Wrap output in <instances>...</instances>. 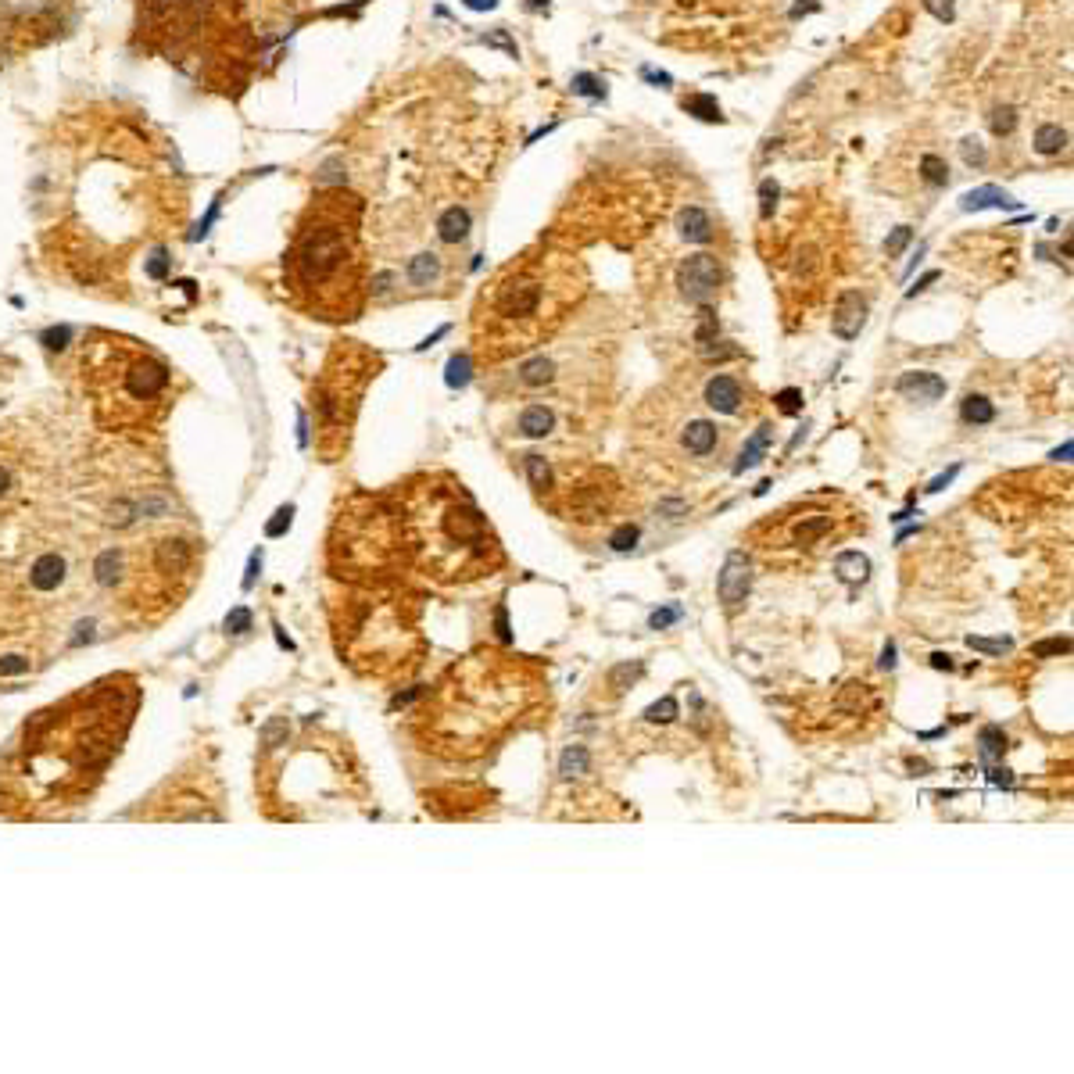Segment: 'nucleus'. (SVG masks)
I'll list each match as a JSON object with an SVG mask.
<instances>
[{
    "mask_svg": "<svg viewBox=\"0 0 1074 1074\" xmlns=\"http://www.w3.org/2000/svg\"><path fill=\"white\" fill-rule=\"evenodd\" d=\"M140 691L133 677H108L58 706L43 709L22 731L18 767L4 770V802H22V817L40 806H61L90 795L111 756L119 752Z\"/></svg>",
    "mask_w": 1074,
    "mask_h": 1074,
    "instance_id": "nucleus-1",
    "label": "nucleus"
},
{
    "mask_svg": "<svg viewBox=\"0 0 1074 1074\" xmlns=\"http://www.w3.org/2000/svg\"><path fill=\"white\" fill-rule=\"evenodd\" d=\"M588 287V265L573 251L537 244L516 255L477 294L469 323L477 362L502 366L548 344L577 312Z\"/></svg>",
    "mask_w": 1074,
    "mask_h": 1074,
    "instance_id": "nucleus-2",
    "label": "nucleus"
},
{
    "mask_svg": "<svg viewBox=\"0 0 1074 1074\" xmlns=\"http://www.w3.org/2000/svg\"><path fill=\"white\" fill-rule=\"evenodd\" d=\"M290 301L326 323H351L369 298V258L362 237V197L344 187L319 190L301 212L283 255Z\"/></svg>",
    "mask_w": 1074,
    "mask_h": 1074,
    "instance_id": "nucleus-3",
    "label": "nucleus"
},
{
    "mask_svg": "<svg viewBox=\"0 0 1074 1074\" xmlns=\"http://www.w3.org/2000/svg\"><path fill=\"white\" fill-rule=\"evenodd\" d=\"M401 559L434 584H469L505 563L487 516L452 473L419 477L405 487L398 509Z\"/></svg>",
    "mask_w": 1074,
    "mask_h": 1074,
    "instance_id": "nucleus-4",
    "label": "nucleus"
},
{
    "mask_svg": "<svg viewBox=\"0 0 1074 1074\" xmlns=\"http://www.w3.org/2000/svg\"><path fill=\"white\" fill-rule=\"evenodd\" d=\"M541 677L523 659L480 652L448 674L427 706V738L444 756H480L541 699Z\"/></svg>",
    "mask_w": 1074,
    "mask_h": 1074,
    "instance_id": "nucleus-5",
    "label": "nucleus"
},
{
    "mask_svg": "<svg viewBox=\"0 0 1074 1074\" xmlns=\"http://www.w3.org/2000/svg\"><path fill=\"white\" fill-rule=\"evenodd\" d=\"M101 341L104 344L83 351L97 419L104 427H144L162 416L169 409L172 369L137 341H122L111 333H101Z\"/></svg>",
    "mask_w": 1074,
    "mask_h": 1074,
    "instance_id": "nucleus-6",
    "label": "nucleus"
},
{
    "mask_svg": "<svg viewBox=\"0 0 1074 1074\" xmlns=\"http://www.w3.org/2000/svg\"><path fill=\"white\" fill-rule=\"evenodd\" d=\"M384 358L362 348L358 341H337L326 355V366L312 387V412H316V452L323 462H337L348 452L351 427L362 409L366 387L376 380Z\"/></svg>",
    "mask_w": 1074,
    "mask_h": 1074,
    "instance_id": "nucleus-7",
    "label": "nucleus"
},
{
    "mask_svg": "<svg viewBox=\"0 0 1074 1074\" xmlns=\"http://www.w3.org/2000/svg\"><path fill=\"white\" fill-rule=\"evenodd\" d=\"M863 527V512L842 495H813L806 502L785 505L781 512H770L749 530V548L759 555H785V552H817V548L838 545L853 537Z\"/></svg>",
    "mask_w": 1074,
    "mask_h": 1074,
    "instance_id": "nucleus-8",
    "label": "nucleus"
},
{
    "mask_svg": "<svg viewBox=\"0 0 1074 1074\" xmlns=\"http://www.w3.org/2000/svg\"><path fill=\"white\" fill-rule=\"evenodd\" d=\"M670 437H674L677 459L691 462H720L727 455V444H731V430L720 427L706 412L691 409V401H684L677 416L670 419Z\"/></svg>",
    "mask_w": 1074,
    "mask_h": 1074,
    "instance_id": "nucleus-9",
    "label": "nucleus"
},
{
    "mask_svg": "<svg viewBox=\"0 0 1074 1074\" xmlns=\"http://www.w3.org/2000/svg\"><path fill=\"white\" fill-rule=\"evenodd\" d=\"M674 283L681 301H688L691 308H709L720 294V287H724V265L716 255L699 251V255H688L677 265Z\"/></svg>",
    "mask_w": 1074,
    "mask_h": 1074,
    "instance_id": "nucleus-10",
    "label": "nucleus"
},
{
    "mask_svg": "<svg viewBox=\"0 0 1074 1074\" xmlns=\"http://www.w3.org/2000/svg\"><path fill=\"white\" fill-rule=\"evenodd\" d=\"M455 276L459 269L441 251H416L412 258H405V283L412 287V294H430V290L448 294Z\"/></svg>",
    "mask_w": 1074,
    "mask_h": 1074,
    "instance_id": "nucleus-11",
    "label": "nucleus"
},
{
    "mask_svg": "<svg viewBox=\"0 0 1074 1074\" xmlns=\"http://www.w3.org/2000/svg\"><path fill=\"white\" fill-rule=\"evenodd\" d=\"M702 405H706L709 412H716V416H745V401H749V387H745L742 376H734V373H713L702 384Z\"/></svg>",
    "mask_w": 1074,
    "mask_h": 1074,
    "instance_id": "nucleus-12",
    "label": "nucleus"
},
{
    "mask_svg": "<svg viewBox=\"0 0 1074 1074\" xmlns=\"http://www.w3.org/2000/svg\"><path fill=\"white\" fill-rule=\"evenodd\" d=\"M749 588H752L749 555L731 552L724 559V570H720V577H716V598L724 602L727 613H738V609L745 606V598H749Z\"/></svg>",
    "mask_w": 1074,
    "mask_h": 1074,
    "instance_id": "nucleus-13",
    "label": "nucleus"
},
{
    "mask_svg": "<svg viewBox=\"0 0 1074 1074\" xmlns=\"http://www.w3.org/2000/svg\"><path fill=\"white\" fill-rule=\"evenodd\" d=\"M867 323V298L860 290H842L835 301V312H831V333L842 337V341H856Z\"/></svg>",
    "mask_w": 1074,
    "mask_h": 1074,
    "instance_id": "nucleus-14",
    "label": "nucleus"
},
{
    "mask_svg": "<svg viewBox=\"0 0 1074 1074\" xmlns=\"http://www.w3.org/2000/svg\"><path fill=\"white\" fill-rule=\"evenodd\" d=\"M559 430V412H555L552 401H527L516 416V437L523 441H545Z\"/></svg>",
    "mask_w": 1074,
    "mask_h": 1074,
    "instance_id": "nucleus-15",
    "label": "nucleus"
},
{
    "mask_svg": "<svg viewBox=\"0 0 1074 1074\" xmlns=\"http://www.w3.org/2000/svg\"><path fill=\"white\" fill-rule=\"evenodd\" d=\"M895 394H903L910 401H921V405H931L946 394V380L938 373H924V369H913V373H903L895 380Z\"/></svg>",
    "mask_w": 1074,
    "mask_h": 1074,
    "instance_id": "nucleus-16",
    "label": "nucleus"
},
{
    "mask_svg": "<svg viewBox=\"0 0 1074 1074\" xmlns=\"http://www.w3.org/2000/svg\"><path fill=\"white\" fill-rule=\"evenodd\" d=\"M65 580V559L58 552H43L29 563V584L36 591H54Z\"/></svg>",
    "mask_w": 1074,
    "mask_h": 1074,
    "instance_id": "nucleus-17",
    "label": "nucleus"
},
{
    "mask_svg": "<svg viewBox=\"0 0 1074 1074\" xmlns=\"http://www.w3.org/2000/svg\"><path fill=\"white\" fill-rule=\"evenodd\" d=\"M434 230H437V240H441V244H448V248H459L462 240L469 237V212H466V208H459V205L444 208V212L437 215Z\"/></svg>",
    "mask_w": 1074,
    "mask_h": 1074,
    "instance_id": "nucleus-18",
    "label": "nucleus"
},
{
    "mask_svg": "<svg viewBox=\"0 0 1074 1074\" xmlns=\"http://www.w3.org/2000/svg\"><path fill=\"white\" fill-rule=\"evenodd\" d=\"M523 473H527L530 487H534L537 495L552 502V495H555V469H552V462H548L545 455L530 452V455H523Z\"/></svg>",
    "mask_w": 1074,
    "mask_h": 1074,
    "instance_id": "nucleus-19",
    "label": "nucleus"
},
{
    "mask_svg": "<svg viewBox=\"0 0 1074 1074\" xmlns=\"http://www.w3.org/2000/svg\"><path fill=\"white\" fill-rule=\"evenodd\" d=\"M677 226H681V237L691 240V244H706V240H713V219H709V212H702V208H695V205L684 208Z\"/></svg>",
    "mask_w": 1074,
    "mask_h": 1074,
    "instance_id": "nucleus-20",
    "label": "nucleus"
},
{
    "mask_svg": "<svg viewBox=\"0 0 1074 1074\" xmlns=\"http://www.w3.org/2000/svg\"><path fill=\"white\" fill-rule=\"evenodd\" d=\"M770 441H774V427H770V423H763V427H759L756 434H752L749 441H745L742 455H738V462H734V473H745V469L756 466V462L763 459V455H767Z\"/></svg>",
    "mask_w": 1074,
    "mask_h": 1074,
    "instance_id": "nucleus-21",
    "label": "nucleus"
},
{
    "mask_svg": "<svg viewBox=\"0 0 1074 1074\" xmlns=\"http://www.w3.org/2000/svg\"><path fill=\"white\" fill-rule=\"evenodd\" d=\"M992 419H996V405L985 394H967L960 401V423L964 427H989Z\"/></svg>",
    "mask_w": 1074,
    "mask_h": 1074,
    "instance_id": "nucleus-22",
    "label": "nucleus"
},
{
    "mask_svg": "<svg viewBox=\"0 0 1074 1074\" xmlns=\"http://www.w3.org/2000/svg\"><path fill=\"white\" fill-rule=\"evenodd\" d=\"M835 573L845 580V584H863V580L870 577V559L863 552H838Z\"/></svg>",
    "mask_w": 1074,
    "mask_h": 1074,
    "instance_id": "nucleus-23",
    "label": "nucleus"
},
{
    "mask_svg": "<svg viewBox=\"0 0 1074 1074\" xmlns=\"http://www.w3.org/2000/svg\"><path fill=\"white\" fill-rule=\"evenodd\" d=\"M1032 144L1039 154H1060L1067 147V129L1060 126V122H1042V126L1035 129Z\"/></svg>",
    "mask_w": 1074,
    "mask_h": 1074,
    "instance_id": "nucleus-24",
    "label": "nucleus"
},
{
    "mask_svg": "<svg viewBox=\"0 0 1074 1074\" xmlns=\"http://www.w3.org/2000/svg\"><path fill=\"white\" fill-rule=\"evenodd\" d=\"M964 208L967 212H978V208H1017V205L1010 201V194H1003L999 187H981L964 197Z\"/></svg>",
    "mask_w": 1074,
    "mask_h": 1074,
    "instance_id": "nucleus-25",
    "label": "nucleus"
},
{
    "mask_svg": "<svg viewBox=\"0 0 1074 1074\" xmlns=\"http://www.w3.org/2000/svg\"><path fill=\"white\" fill-rule=\"evenodd\" d=\"M591 767V752L584 749V745H570V749L563 752V759H559V774L566 777V781H577V777H584Z\"/></svg>",
    "mask_w": 1074,
    "mask_h": 1074,
    "instance_id": "nucleus-26",
    "label": "nucleus"
},
{
    "mask_svg": "<svg viewBox=\"0 0 1074 1074\" xmlns=\"http://www.w3.org/2000/svg\"><path fill=\"white\" fill-rule=\"evenodd\" d=\"M641 674H645V663H641V659H634V663H620V666H613V670H609V688H613V695H620V691H627L634 681H638Z\"/></svg>",
    "mask_w": 1074,
    "mask_h": 1074,
    "instance_id": "nucleus-27",
    "label": "nucleus"
},
{
    "mask_svg": "<svg viewBox=\"0 0 1074 1074\" xmlns=\"http://www.w3.org/2000/svg\"><path fill=\"white\" fill-rule=\"evenodd\" d=\"M677 716H681V706H677L674 695H666V699H659L656 706H648V709H645V720H648V724H674Z\"/></svg>",
    "mask_w": 1074,
    "mask_h": 1074,
    "instance_id": "nucleus-28",
    "label": "nucleus"
},
{
    "mask_svg": "<svg viewBox=\"0 0 1074 1074\" xmlns=\"http://www.w3.org/2000/svg\"><path fill=\"white\" fill-rule=\"evenodd\" d=\"M606 541H609V548H613V552H631V548L641 541V530L634 527V523H620L616 530H609Z\"/></svg>",
    "mask_w": 1074,
    "mask_h": 1074,
    "instance_id": "nucleus-29",
    "label": "nucleus"
},
{
    "mask_svg": "<svg viewBox=\"0 0 1074 1074\" xmlns=\"http://www.w3.org/2000/svg\"><path fill=\"white\" fill-rule=\"evenodd\" d=\"M1003 749H1006L1003 731H999V727H985V731H981V756L996 759V756H1003Z\"/></svg>",
    "mask_w": 1074,
    "mask_h": 1074,
    "instance_id": "nucleus-30",
    "label": "nucleus"
},
{
    "mask_svg": "<svg viewBox=\"0 0 1074 1074\" xmlns=\"http://www.w3.org/2000/svg\"><path fill=\"white\" fill-rule=\"evenodd\" d=\"M469 366H473V358L469 355H455L452 362H448V384L452 387H462L469 380Z\"/></svg>",
    "mask_w": 1074,
    "mask_h": 1074,
    "instance_id": "nucleus-31",
    "label": "nucleus"
},
{
    "mask_svg": "<svg viewBox=\"0 0 1074 1074\" xmlns=\"http://www.w3.org/2000/svg\"><path fill=\"white\" fill-rule=\"evenodd\" d=\"M774 401H777V412H785V416L802 412V391H799V387H788V391H781Z\"/></svg>",
    "mask_w": 1074,
    "mask_h": 1074,
    "instance_id": "nucleus-32",
    "label": "nucleus"
},
{
    "mask_svg": "<svg viewBox=\"0 0 1074 1074\" xmlns=\"http://www.w3.org/2000/svg\"><path fill=\"white\" fill-rule=\"evenodd\" d=\"M910 237H913L910 226H899V230H895L892 237L885 240V255H888V258H899V251H903L906 244H910Z\"/></svg>",
    "mask_w": 1074,
    "mask_h": 1074,
    "instance_id": "nucleus-33",
    "label": "nucleus"
},
{
    "mask_svg": "<svg viewBox=\"0 0 1074 1074\" xmlns=\"http://www.w3.org/2000/svg\"><path fill=\"white\" fill-rule=\"evenodd\" d=\"M226 631H230V634H244V631H251V613H248V609H244V606H240V609H233V613L226 616Z\"/></svg>",
    "mask_w": 1074,
    "mask_h": 1074,
    "instance_id": "nucleus-34",
    "label": "nucleus"
},
{
    "mask_svg": "<svg viewBox=\"0 0 1074 1074\" xmlns=\"http://www.w3.org/2000/svg\"><path fill=\"white\" fill-rule=\"evenodd\" d=\"M967 645L978 648V652H989V656H1003L1006 648H1010V641L999 638V641H989V638H967Z\"/></svg>",
    "mask_w": 1074,
    "mask_h": 1074,
    "instance_id": "nucleus-35",
    "label": "nucleus"
},
{
    "mask_svg": "<svg viewBox=\"0 0 1074 1074\" xmlns=\"http://www.w3.org/2000/svg\"><path fill=\"white\" fill-rule=\"evenodd\" d=\"M684 108L688 111H702L699 119H720V108H716L709 97H691V101H684Z\"/></svg>",
    "mask_w": 1074,
    "mask_h": 1074,
    "instance_id": "nucleus-36",
    "label": "nucleus"
},
{
    "mask_svg": "<svg viewBox=\"0 0 1074 1074\" xmlns=\"http://www.w3.org/2000/svg\"><path fill=\"white\" fill-rule=\"evenodd\" d=\"M1014 122H1017V115L1010 108L996 111V115H992V129H996V137H1006V133L1014 129Z\"/></svg>",
    "mask_w": 1074,
    "mask_h": 1074,
    "instance_id": "nucleus-37",
    "label": "nucleus"
},
{
    "mask_svg": "<svg viewBox=\"0 0 1074 1074\" xmlns=\"http://www.w3.org/2000/svg\"><path fill=\"white\" fill-rule=\"evenodd\" d=\"M1067 638H1057V641H1042V645H1035L1032 652L1035 656H1057V652H1067Z\"/></svg>",
    "mask_w": 1074,
    "mask_h": 1074,
    "instance_id": "nucleus-38",
    "label": "nucleus"
},
{
    "mask_svg": "<svg viewBox=\"0 0 1074 1074\" xmlns=\"http://www.w3.org/2000/svg\"><path fill=\"white\" fill-rule=\"evenodd\" d=\"M674 620H681V609H663V613H652V620H648V623H652L656 631H663L666 623H674Z\"/></svg>",
    "mask_w": 1074,
    "mask_h": 1074,
    "instance_id": "nucleus-39",
    "label": "nucleus"
},
{
    "mask_svg": "<svg viewBox=\"0 0 1074 1074\" xmlns=\"http://www.w3.org/2000/svg\"><path fill=\"white\" fill-rule=\"evenodd\" d=\"M22 670H29V659L22 656H8L0 663V674H22Z\"/></svg>",
    "mask_w": 1074,
    "mask_h": 1074,
    "instance_id": "nucleus-40",
    "label": "nucleus"
},
{
    "mask_svg": "<svg viewBox=\"0 0 1074 1074\" xmlns=\"http://www.w3.org/2000/svg\"><path fill=\"white\" fill-rule=\"evenodd\" d=\"M165 269H169V258H165V255H154L151 262H147V273H151L154 280H162Z\"/></svg>",
    "mask_w": 1074,
    "mask_h": 1074,
    "instance_id": "nucleus-41",
    "label": "nucleus"
},
{
    "mask_svg": "<svg viewBox=\"0 0 1074 1074\" xmlns=\"http://www.w3.org/2000/svg\"><path fill=\"white\" fill-rule=\"evenodd\" d=\"M283 527H290V509H280V520H276L273 523V527H269V534H283Z\"/></svg>",
    "mask_w": 1074,
    "mask_h": 1074,
    "instance_id": "nucleus-42",
    "label": "nucleus"
},
{
    "mask_svg": "<svg viewBox=\"0 0 1074 1074\" xmlns=\"http://www.w3.org/2000/svg\"><path fill=\"white\" fill-rule=\"evenodd\" d=\"M495 623H498V638H502V641H509V623H505V609H498Z\"/></svg>",
    "mask_w": 1074,
    "mask_h": 1074,
    "instance_id": "nucleus-43",
    "label": "nucleus"
},
{
    "mask_svg": "<svg viewBox=\"0 0 1074 1074\" xmlns=\"http://www.w3.org/2000/svg\"><path fill=\"white\" fill-rule=\"evenodd\" d=\"M8 491H11V473H8V466H0V498L8 495Z\"/></svg>",
    "mask_w": 1074,
    "mask_h": 1074,
    "instance_id": "nucleus-44",
    "label": "nucleus"
},
{
    "mask_svg": "<svg viewBox=\"0 0 1074 1074\" xmlns=\"http://www.w3.org/2000/svg\"><path fill=\"white\" fill-rule=\"evenodd\" d=\"M931 663H935V666H946V670L953 666V663H949V656H931Z\"/></svg>",
    "mask_w": 1074,
    "mask_h": 1074,
    "instance_id": "nucleus-45",
    "label": "nucleus"
}]
</instances>
